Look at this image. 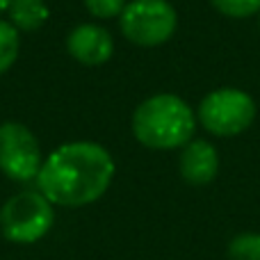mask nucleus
<instances>
[{
    "label": "nucleus",
    "instance_id": "obj_1",
    "mask_svg": "<svg viewBox=\"0 0 260 260\" xmlns=\"http://www.w3.org/2000/svg\"><path fill=\"white\" fill-rule=\"evenodd\" d=\"M114 157L96 142H67L44 157L37 189L53 206L82 208L99 201L114 180Z\"/></svg>",
    "mask_w": 260,
    "mask_h": 260
},
{
    "label": "nucleus",
    "instance_id": "obj_2",
    "mask_svg": "<svg viewBox=\"0 0 260 260\" xmlns=\"http://www.w3.org/2000/svg\"><path fill=\"white\" fill-rule=\"evenodd\" d=\"M197 117L180 96L155 94L142 101L133 114V135L155 151H171L192 142Z\"/></svg>",
    "mask_w": 260,
    "mask_h": 260
},
{
    "label": "nucleus",
    "instance_id": "obj_3",
    "mask_svg": "<svg viewBox=\"0 0 260 260\" xmlns=\"http://www.w3.org/2000/svg\"><path fill=\"white\" fill-rule=\"evenodd\" d=\"M55 224L53 203L39 189H25L0 208V231L14 244H35L48 235Z\"/></svg>",
    "mask_w": 260,
    "mask_h": 260
},
{
    "label": "nucleus",
    "instance_id": "obj_4",
    "mask_svg": "<svg viewBox=\"0 0 260 260\" xmlns=\"http://www.w3.org/2000/svg\"><path fill=\"white\" fill-rule=\"evenodd\" d=\"M256 119V103L242 89L221 87L215 89L199 105V121L217 137H235L244 133Z\"/></svg>",
    "mask_w": 260,
    "mask_h": 260
},
{
    "label": "nucleus",
    "instance_id": "obj_5",
    "mask_svg": "<svg viewBox=\"0 0 260 260\" xmlns=\"http://www.w3.org/2000/svg\"><path fill=\"white\" fill-rule=\"evenodd\" d=\"M178 25V16L167 0H130L119 16L123 37L137 46H160L169 41Z\"/></svg>",
    "mask_w": 260,
    "mask_h": 260
},
{
    "label": "nucleus",
    "instance_id": "obj_6",
    "mask_svg": "<svg viewBox=\"0 0 260 260\" xmlns=\"http://www.w3.org/2000/svg\"><path fill=\"white\" fill-rule=\"evenodd\" d=\"M44 165L35 133L18 121L0 123V171L16 183L37 180Z\"/></svg>",
    "mask_w": 260,
    "mask_h": 260
},
{
    "label": "nucleus",
    "instance_id": "obj_7",
    "mask_svg": "<svg viewBox=\"0 0 260 260\" xmlns=\"http://www.w3.org/2000/svg\"><path fill=\"white\" fill-rule=\"evenodd\" d=\"M67 50L76 62L85 67H99L112 57L114 41L105 27L94 25V23H82L69 32Z\"/></svg>",
    "mask_w": 260,
    "mask_h": 260
},
{
    "label": "nucleus",
    "instance_id": "obj_8",
    "mask_svg": "<svg viewBox=\"0 0 260 260\" xmlns=\"http://www.w3.org/2000/svg\"><path fill=\"white\" fill-rule=\"evenodd\" d=\"M180 176L189 185H208L219 171V155L206 139H192L180 153Z\"/></svg>",
    "mask_w": 260,
    "mask_h": 260
},
{
    "label": "nucleus",
    "instance_id": "obj_9",
    "mask_svg": "<svg viewBox=\"0 0 260 260\" xmlns=\"http://www.w3.org/2000/svg\"><path fill=\"white\" fill-rule=\"evenodd\" d=\"M9 23L21 32H35L46 25L50 9L44 0H12L7 9Z\"/></svg>",
    "mask_w": 260,
    "mask_h": 260
},
{
    "label": "nucleus",
    "instance_id": "obj_10",
    "mask_svg": "<svg viewBox=\"0 0 260 260\" xmlns=\"http://www.w3.org/2000/svg\"><path fill=\"white\" fill-rule=\"evenodd\" d=\"M18 50H21L18 30L9 21L0 18V76L14 67V62L18 59Z\"/></svg>",
    "mask_w": 260,
    "mask_h": 260
},
{
    "label": "nucleus",
    "instance_id": "obj_11",
    "mask_svg": "<svg viewBox=\"0 0 260 260\" xmlns=\"http://www.w3.org/2000/svg\"><path fill=\"white\" fill-rule=\"evenodd\" d=\"M229 260H260V235L240 233L229 244Z\"/></svg>",
    "mask_w": 260,
    "mask_h": 260
},
{
    "label": "nucleus",
    "instance_id": "obj_12",
    "mask_svg": "<svg viewBox=\"0 0 260 260\" xmlns=\"http://www.w3.org/2000/svg\"><path fill=\"white\" fill-rule=\"evenodd\" d=\"M219 14L231 18H247L260 12V0H210Z\"/></svg>",
    "mask_w": 260,
    "mask_h": 260
},
{
    "label": "nucleus",
    "instance_id": "obj_13",
    "mask_svg": "<svg viewBox=\"0 0 260 260\" xmlns=\"http://www.w3.org/2000/svg\"><path fill=\"white\" fill-rule=\"evenodd\" d=\"M87 7V12L96 18H114L121 16L126 0H82Z\"/></svg>",
    "mask_w": 260,
    "mask_h": 260
},
{
    "label": "nucleus",
    "instance_id": "obj_14",
    "mask_svg": "<svg viewBox=\"0 0 260 260\" xmlns=\"http://www.w3.org/2000/svg\"><path fill=\"white\" fill-rule=\"evenodd\" d=\"M9 3H12V0H0V14L7 12V9H9Z\"/></svg>",
    "mask_w": 260,
    "mask_h": 260
}]
</instances>
